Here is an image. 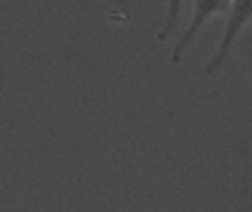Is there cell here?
<instances>
[{
	"label": "cell",
	"mask_w": 252,
	"mask_h": 212,
	"mask_svg": "<svg viewBox=\"0 0 252 212\" xmlns=\"http://www.w3.org/2000/svg\"><path fill=\"white\" fill-rule=\"evenodd\" d=\"M250 20H252V0H232L230 9H228V13H226V25H223L219 44L204 66L206 75H217L219 71H221V66L226 64L228 56H230L232 47H235V42H237V35L244 31V27L248 25Z\"/></svg>",
	"instance_id": "cell-1"
},
{
	"label": "cell",
	"mask_w": 252,
	"mask_h": 212,
	"mask_svg": "<svg viewBox=\"0 0 252 212\" xmlns=\"http://www.w3.org/2000/svg\"><path fill=\"white\" fill-rule=\"evenodd\" d=\"M182 7H184V0H166V13H164V25H161L159 33H157V40L164 42L170 33H173L175 25L179 20V13H182Z\"/></svg>",
	"instance_id": "cell-3"
},
{
	"label": "cell",
	"mask_w": 252,
	"mask_h": 212,
	"mask_svg": "<svg viewBox=\"0 0 252 212\" xmlns=\"http://www.w3.org/2000/svg\"><path fill=\"white\" fill-rule=\"evenodd\" d=\"M232 0H190V18H188V25L184 27L182 35L177 38L173 47V53H170V62L177 64L184 58L186 49L192 44V40L197 38L201 29L206 27V22H210L217 16H226L228 9H230Z\"/></svg>",
	"instance_id": "cell-2"
},
{
	"label": "cell",
	"mask_w": 252,
	"mask_h": 212,
	"mask_svg": "<svg viewBox=\"0 0 252 212\" xmlns=\"http://www.w3.org/2000/svg\"><path fill=\"white\" fill-rule=\"evenodd\" d=\"M250 58H252V40H250Z\"/></svg>",
	"instance_id": "cell-4"
}]
</instances>
